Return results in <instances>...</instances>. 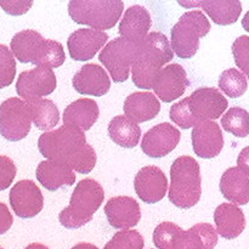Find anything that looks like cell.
I'll list each match as a JSON object with an SVG mask.
<instances>
[{
	"label": "cell",
	"instance_id": "d6986e66",
	"mask_svg": "<svg viewBox=\"0 0 249 249\" xmlns=\"http://www.w3.org/2000/svg\"><path fill=\"white\" fill-rule=\"evenodd\" d=\"M152 19L147 9L141 5H133L125 10L119 23V36L125 40L138 44L148 34Z\"/></svg>",
	"mask_w": 249,
	"mask_h": 249
},
{
	"label": "cell",
	"instance_id": "ee69618b",
	"mask_svg": "<svg viewBox=\"0 0 249 249\" xmlns=\"http://www.w3.org/2000/svg\"><path fill=\"white\" fill-rule=\"evenodd\" d=\"M0 249H2V248H1V247H0Z\"/></svg>",
	"mask_w": 249,
	"mask_h": 249
},
{
	"label": "cell",
	"instance_id": "7402d4cb",
	"mask_svg": "<svg viewBox=\"0 0 249 249\" xmlns=\"http://www.w3.org/2000/svg\"><path fill=\"white\" fill-rule=\"evenodd\" d=\"M160 111V102L148 91H136L129 95L124 102V113L133 123H143L156 118Z\"/></svg>",
	"mask_w": 249,
	"mask_h": 249
},
{
	"label": "cell",
	"instance_id": "6da1fadb",
	"mask_svg": "<svg viewBox=\"0 0 249 249\" xmlns=\"http://www.w3.org/2000/svg\"><path fill=\"white\" fill-rule=\"evenodd\" d=\"M38 148L48 160L68 165L80 174H89L96 165V152L87 142L84 131L72 126L41 134Z\"/></svg>",
	"mask_w": 249,
	"mask_h": 249
},
{
	"label": "cell",
	"instance_id": "1f68e13d",
	"mask_svg": "<svg viewBox=\"0 0 249 249\" xmlns=\"http://www.w3.org/2000/svg\"><path fill=\"white\" fill-rule=\"evenodd\" d=\"M182 232L184 230L177 224L164 221L155 229L153 243L158 249H178Z\"/></svg>",
	"mask_w": 249,
	"mask_h": 249
},
{
	"label": "cell",
	"instance_id": "836d02e7",
	"mask_svg": "<svg viewBox=\"0 0 249 249\" xmlns=\"http://www.w3.org/2000/svg\"><path fill=\"white\" fill-rule=\"evenodd\" d=\"M145 246L142 235L136 230H122L117 232L104 249H142Z\"/></svg>",
	"mask_w": 249,
	"mask_h": 249
},
{
	"label": "cell",
	"instance_id": "83f0119b",
	"mask_svg": "<svg viewBox=\"0 0 249 249\" xmlns=\"http://www.w3.org/2000/svg\"><path fill=\"white\" fill-rule=\"evenodd\" d=\"M111 140L124 148H134L141 138V129L138 124L129 121L125 116L113 117L108 124Z\"/></svg>",
	"mask_w": 249,
	"mask_h": 249
},
{
	"label": "cell",
	"instance_id": "f1b7e54d",
	"mask_svg": "<svg viewBox=\"0 0 249 249\" xmlns=\"http://www.w3.org/2000/svg\"><path fill=\"white\" fill-rule=\"evenodd\" d=\"M31 118L34 125L40 130L50 131L60 121V111L57 106L49 99H39L29 102Z\"/></svg>",
	"mask_w": 249,
	"mask_h": 249
},
{
	"label": "cell",
	"instance_id": "d590c367",
	"mask_svg": "<svg viewBox=\"0 0 249 249\" xmlns=\"http://www.w3.org/2000/svg\"><path fill=\"white\" fill-rule=\"evenodd\" d=\"M169 114L173 123H175L180 128L189 129L191 126L197 125L191 112H190L189 106H187V97L173 105Z\"/></svg>",
	"mask_w": 249,
	"mask_h": 249
},
{
	"label": "cell",
	"instance_id": "7c38bea8",
	"mask_svg": "<svg viewBox=\"0 0 249 249\" xmlns=\"http://www.w3.org/2000/svg\"><path fill=\"white\" fill-rule=\"evenodd\" d=\"M189 87L186 71L178 63L162 68L152 83L153 91L163 102H172L181 97Z\"/></svg>",
	"mask_w": 249,
	"mask_h": 249
},
{
	"label": "cell",
	"instance_id": "d6a6232c",
	"mask_svg": "<svg viewBox=\"0 0 249 249\" xmlns=\"http://www.w3.org/2000/svg\"><path fill=\"white\" fill-rule=\"evenodd\" d=\"M65 60L66 55L62 44L51 40V39H46L44 50L36 66V67H48L53 70V68L62 66L65 63Z\"/></svg>",
	"mask_w": 249,
	"mask_h": 249
},
{
	"label": "cell",
	"instance_id": "52a82bcc",
	"mask_svg": "<svg viewBox=\"0 0 249 249\" xmlns=\"http://www.w3.org/2000/svg\"><path fill=\"white\" fill-rule=\"evenodd\" d=\"M31 108L18 97L7 99L0 105V135L7 141L16 142L31 131Z\"/></svg>",
	"mask_w": 249,
	"mask_h": 249
},
{
	"label": "cell",
	"instance_id": "ffe728a7",
	"mask_svg": "<svg viewBox=\"0 0 249 249\" xmlns=\"http://www.w3.org/2000/svg\"><path fill=\"white\" fill-rule=\"evenodd\" d=\"M184 7H201L216 24L229 26L238 21L242 4L238 0H204V1H178Z\"/></svg>",
	"mask_w": 249,
	"mask_h": 249
},
{
	"label": "cell",
	"instance_id": "9c48e42d",
	"mask_svg": "<svg viewBox=\"0 0 249 249\" xmlns=\"http://www.w3.org/2000/svg\"><path fill=\"white\" fill-rule=\"evenodd\" d=\"M57 80L51 68L36 67L24 71L18 75L16 82V92L24 102L36 101L48 96L56 89Z\"/></svg>",
	"mask_w": 249,
	"mask_h": 249
},
{
	"label": "cell",
	"instance_id": "60d3db41",
	"mask_svg": "<svg viewBox=\"0 0 249 249\" xmlns=\"http://www.w3.org/2000/svg\"><path fill=\"white\" fill-rule=\"evenodd\" d=\"M237 163H238V167L242 168V169H245V170H248V172H249V163H248V147H246L245 150H243L242 152H241V155L238 156Z\"/></svg>",
	"mask_w": 249,
	"mask_h": 249
},
{
	"label": "cell",
	"instance_id": "e0dca14e",
	"mask_svg": "<svg viewBox=\"0 0 249 249\" xmlns=\"http://www.w3.org/2000/svg\"><path fill=\"white\" fill-rule=\"evenodd\" d=\"M109 225L119 230H129L139 224L141 209L136 199L128 196L112 197L105 206Z\"/></svg>",
	"mask_w": 249,
	"mask_h": 249
},
{
	"label": "cell",
	"instance_id": "4dcf8cb0",
	"mask_svg": "<svg viewBox=\"0 0 249 249\" xmlns=\"http://www.w3.org/2000/svg\"><path fill=\"white\" fill-rule=\"evenodd\" d=\"M247 77L236 68L224 71L219 78V88L231 99L241 97L247 91Z\"/></svg>",
	"mask_w": 249,
	"mask_h": 249
},
{
	"label": "cell",
	"instance_id": "b9f144b4",
	"mask_svg": "<svg viewBox=\"0 0 249 249\" xmlns=\"http://www.w3.org/2000/svg\"><path fill=\"white\" fill-rule=\"evenodd\" d=\"M71 249H99L96 246L91 245V243H78L74 247Z\"/></svg>",
	"mask_w": 249,
	"mask_h": 249
},
{
	"label": "cell",
	"instance_id": "ab89813d",
	"mask_svg": "<svg viewBox=\"0 0 249 249\" xmlns=\"http://www.w3.org/2000/svg\"><path fill=\"white\" fill-rule=\"evenodd\" d=\"M12 223H14V218H12V214L10 213L7 206L0 203V235L6 233L12 226Z\"/></svg>",
	"mask_w": 249,
	"mask_h": 249
},
{
	"label": "cell",
	"instance_id": "74e56055",
	"mask_svg": "<svg viewBox=\"0 0 249 249\" xmlns=\"http://www.w3.org/2000/svg\"><path fill=\"white\" fill-rule=\"evenodd\" d=\"M17 168L14 160L7 156H0V191H4L14 181Z\"/></svg>",
	"mask_w": 249,
	"mask_h": 249
},
{
	"label": "cell",
	"instance_id": "f546056e",
	"mask_svg": "<svg viewBox=\"0 0 249 249\" xmlns=\"http://www.w3.org/2000/svg\"><path fill=\"white\" fill-rule=\"evenodd\" d=\"M224 130L237 138H246L249 134V113L241 107H231L221 118Z\"/></svg>",
	"mask_w": 249,
	"mask_h": 249
},
{
	"label": "cell",
	"instance_id": "30bf717a",
	"mask_svg": "<svg viewBox=\"0 0 249 249\" xmlns=\"http://www.w3.org/2000/svg\"><path fill=\"white\" fill-rule=\"evenodd\" d=\"M187 106L196 124L220 118L229 102L216 88H199L187 97Z\"/></svg>",
	"mask_w": 249,
	"mask_h": 249
},
{
	"label": "cell",
	"instance_id": "3957f363",
	"mask_svg": "<svg viewBox=\"0 0 249 249\" xmlns=\"http://www.w3.org/2000/svg\"><path fill=\"white\" fill-rule=\"evenodd\" d=\"M202 178L199 164L190 156L177 158L170 168L169 201L175 207L189 209L201 199Z\"/></svg>",
	"mask_w": 249,
	"mask_h": 249
},
{
	"label": "cell",
	"instance_id": "f35d334b",
	"mask_svg": "<svg viewBox=\"0 0 249 249\" xmlns=\"http://www.w3.org/2000/svg\"><path fill=\"white\" fill-rule=\"evenodd\" d=\"M33 6L31 0H0V7L11 16H21Z\"/></svg>",
	"mask_w": 249,
	"mask_h": 249
},
{
	"label": "cell",
	"instance_id": "cb8c5ba5",
	"mask_svg": "<svg viewBox=\"0 0 249 249\" xmlns=\"http://www.w3.org/2000/svg\"><path fill=\"white\" fill-rule=\"evenodd\" d=\"M216 233L225 240L237 238L246 228L245 213L238 206L223 203L214 212Z\"/></svg>",
	"mask_w": 249,
	"mask_h": 249
},
{
	"label": "cell",
	"instance_id": "d4e9b609",
	"mask_svg": "<svg viewBox=\"0 0 249 249\" xmlns=\"http://www.w3.org/2000/svg\"><path fill=\"white\" fill-rule=\"evenodd\" d=\"M100 109L92 99H79L68 105L63 111V125L87 131L96 123Z\"/></svg>",
	"mask_w": 249,
	"mask_h": 249
},
{
	"label": "cell",
	"instance_id": "484cf974",
	"mask_svg": "<svg viewBox=\"0 0 249 249\" xmlns=\"http://www.w3.org/2000/svg\"><path fill=\"white\" fill-rule=\"evenodd\" d=\"M38 181L49 191H56L63 186H72L75 181L74 172L68 165L53 160H43L36 167Z\"/></svg>",
	"mask_w": 249,
	"mask_h": 249
},
{
	"label": "cell",
	"instance_id": "5b68a950",
	"mask_svg": "<svg viewBox=\"0 0 249 249\" xmlns=\"http://www.w3.org/2000/svg\"><path fill=\"white\" fill-rule=\"evenodd\" d=\"M121 0H72L68 2V14L78 24L104 32L113 28L123 14Z\"/></svg>",
	"mask_w": 249,
	"mask_h": 249
},
{
	"label": "cell",
	"instance_id": "ac0fdd59",
	"mask_svg": "<svg viewBox=\"0 0 249 249\" xmlns=\"http://www.w3.org/2000/svg\"><path fill=\"white\" fill-rule=\"evenodd\" d=\"M73 88L77 92L90 96H104L111 89V79L106 71L99 65H84L72 79Z\"/></svg>",
	"mask_w": 249,
	"mask_h": 249
},
{
	"label": "cell",
	"instance_id": "603a6c76",
	"mask_svg": "<svg viewBox=\"0 0 249 249\" xmlns=\"http://www.w3.org/2000/svg\"><path fill=\"white\" fill-rule=\"evenodd\" d=\"M220 191L231 203L245 206L249 201V172L240 167L225 170L220 179Z\"/></svg>",
	"mask_w": 249,
	"mask_h": 249
},
{
	"label": "cell",
	"instance_id": "8992f818",
	"mask_svg": "<svg viewBox=\"0 0 249 249\" xmlns=\"http://www.w3.org/2000/svg\"><path fill=\"white\" fill-rule=\"evenodd\" d=\"M211 31V23L201 10L182 15L170 31V48L180 58H191L199 49V39Z\"/></svg>",
	"mask_w": 249,
	"mask_h": 249
},
{
	"label": "cell",
	"instance_id": "2e32d148",
	"mask_svg": "<svg viewBox=\"0 0 249 249\" xmlns=\"http://www.w3.org/2000/svg\"><path fill=\"white\" fill-rule=\"evenodd\" d=\"M194 152L198 157L214 158L220 155L224 147V136L220 125L215 122H203L194 126L191 134Z\"/></svg>",
	"mask_w": 249,
	"mask_h": 249
},
{
	"label": "cell",
	"instance_id": "277c9868",
	"mask_svg": "<svg viewBox=\"0 0 249 249\" xmlns=\"http://www.w3.org/2000/svg\"><path fill=\"white\" fill-rule=\"evenodd\" d=\"M105 192L94 179H84L75 185L70 206L58 214L61 225L66 229H79L90 223L97 209L104 203Z\"/></svg>",
	"mask_w": 249,
	"mask_h": 249
},
{
	"label": "cell",
	"instance_id": "44dd1931",
	"mask_svg": "<svg viewBox=\"0 0 249 249\" xmlns=\"http://www.w3.org/2000/svg\"><path fill=\"white\" fill-rule=\"evenodd\" d=\"M45 40L39 32L24 29L12 36L10 51L19 62L36 65L45 46Z\"/></svg>",
	"mask_w": 249,
	"mask_h": 249
},
{
	"label": "cell",
	"instance_id": "7a4b0ae2",
	"mask_svg": "<svg viewBox=\"0 0 249 249\" xmlns=\"http://www.w3.org/2000/svg\"><path fill=\"white\" fill-rule=\"evenodd\" d=\"M136 53L131 65V79L140 89H152V83L163 66L174 57L169 39L160 32L148 33L136 44Z\"/></svg>",
	"mask_w": 249,
	"mask_h": 249
},
{
	"label": "cell",
	"instance_id": "8fae6325",
	"mask_svg": "<svg viewBox=\"0 0 249 249\" xmlns=\"http://www.w3.org/2000/svg\"><path fill=\"white\" fill-rule=\"evenodd\" d=\"M10 204L18 218H34L44 207L40 189L32 180H21L10 191Z\"/></svg>",
	"mask_w": 249,
	"mask_h": 249
},
{
	"label": "cell",
	"instance_id": "5bb4252c",
	"mask_svg": "<svg viewBox=\"0 0 249 249\" xmlns=\"http://www.w3.org/2000/svg\"><path fill=\"white\" fill-rule=\"evenodd\" d=\"M134 187L141 201L155 204L164 198L168 190V180L160 168L147 165L139 170L135 175Z\"/></svg>",
	"mask_w": 249,
	"mask_h": 249
},
{
	"label": "cell",
	"instance_id": "ba28073f",
	"mask_svg": "<svg viewBox=\"0 0 249 249\" xmlns=\"http://www.w3.org/2000/svg\"><path fill=\"white\" fill-rule=\"evenodd\" d=\"M136 48V44L121 36L104 46L99 55V60L107 68L113 82L123 83L128 79L131 65L135 58Z\"/></svg>",
	"mask_w": 249,
	"mask_h": 249
},
{
	"label": "cell",
	"instance_id": "e575fe53",
	"mask_svg": "<svg viewBox=\"0 0 249 249\" xmlns=\"http://www.w3.org/2000/svg\"><path fill=\"white\" fill-rule=\"evenodd\" d=\"M16 60L4 44H0V89L12 84L16 77Z\"/></svg>",
	"mask_w": 249,
	"mask_h": 249
},
{
	"label": "cell",
	"instance_id": "7bdbcfd3",
	"mask_svg": "<svg viewBox=\"0 0 249 249\" xmlns=\"http://www.w3.org/2000/svg\"><path fill=\"white\" fill-rule=\"evenodd\" d=\"M24 249H49L46 246L41 245V243H31V245L27 246Z\"/></svg>",
	"mask_w": 249,
	"mask_h": 249
},
{
	"label": "cell",
	"instance_id": "4316f807",
	"mask_svg": "<svg viewBox=\"0 0 249 249\" xmlns=\"http://www.w3.org/2000/svg\"><path fill=\"white\" fill-rule=\"evenodd\" d=\"M218 243V233L215 229L207 223L196 224L184 230L178 249H214Z\"/></svg>",
	"mask_w": 249,
	"mask_h": 249
},
{
	"label": "cell",
	"instance_id": "9a60e30c",
	"mask_svg": "<svg viewBox=\"0 0 249 249\" xmlns=\"http://www.w3.org/2000/svg\"><path fill=\"white\" fill-rule=\"evenodd\" d=\"M107 33L97 29L82 28L77 29L70 36L67 48L71 57L74 61H89L104 48L107 43Z\"/></svg>",
	"mask_w": 249,
	"mask_h": 249
},
{
	"label": "cell",
	"instance_id": "4fadbf2b",
	"mask_svg": "<svg viewBox=\"0 0 249 249\" xmlns=\"http://www.w3.org/2000/svg\"><path fill=\"white\" fill-rule=\"evenodd\" d=\"M180 131L170 123H160L143 135L141 150L151 158H162L169 155L179 143Z\"/></svg>",
	"mask_w": 249,
	"mask_h": 249
},
{
	"label": "cell",
	"instance_id": "8d00e7d4",
	"mask_svg": "<svg viewBox=\"0 0 249 249\" xmlns=\"http://www.w3.org/2000/svg\"><path fill=\"white\" fill-rule=\"evenodd\" d=\"M232 53L235 62L242 70L243 74H249V36H242L232 44Z\"/></svg>",
	"mask_w": 249,
	"mask_h": 249
}]
</instances>
